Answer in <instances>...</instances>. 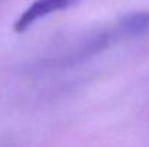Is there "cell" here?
I'll return each mask as SVG.
<instances>
[{
    "label": "cell",
    "mask_w": 149,
    "mask_h": 147,
    "mask_svg": "<svg viewBox=\"0 0 149 147\" xmlns=\"http://www.w3.org/2000/svg\"><path fill=\"white\" fill-rule=\"evenodd\" d=\"M78 1L80 0H35L17 17V20L13 25V30L16 33H22V32L28 30L35 22L49 16L55 12L65 10Z\"/></svg>",
    "instance_id": "1"
},
{
    "label": "cell",
    "mask_w": 149,
    "mask_h": 147,
    "mask_svg": "<svg viewBox=\"0 0 149 147\" xmlns=\"http://www.w3.org/2000/svg\"><path fill=\"white\" fill-rule=\"evenodd\" d=\"M143 36H149V12H135L123 16L111 33V39Z\"/></svg>",
    "instance_id": "2"
}]
</instances>
